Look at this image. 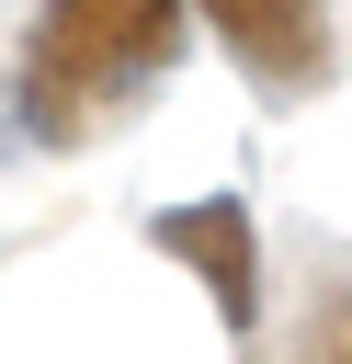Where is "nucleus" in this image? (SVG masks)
I'll return each mask as SVG.
<instances>
[{"label":"nucleus","instance_id":"1","mask_svg":"<svg viewBox=\"0 0 352 364\" xmlns=\"http://www.w3.org/2000/svg\"><path fill=\"white\" fill-rule=\"evenodd\" d=\"M182 46V0H45L23 46V125L45 148L91 136L125 91H148Z\"/></svg>","mask_w":352,"mask_h":364},{"label":"nucleus","instance_id":"2","mask_svg":"<svg viewBox=\"0 0 352 364\" xmlns=\"http://www.w3.org/2000/svg\"><path fill=\"white\" fill-rule=\"evenodd\" d=\"M148 239H159L170 262H193V284L216 296V318H227V330H250V318H261V262H250V205H238V193L159 205V216H148Z\"/></svg>","mask_w":352,"mask_h":364},{"label":"nucleus","instance_id":"3","mask_svg":"<svg viewBox=\"0 0 352 364\" xmlns=\"http://www.w3.org/2000/svg\"><path fill=\"white\" fill-rule=\"evenodd\" d=\"M204 23L227 34V57L261 91H318L329 80V0H204Z\"/></svg>","mask_w":352,"mask_h":364},{"label":"nucleus","instance_id":"4","mask_svg":"<svg viewBox=\"0 0 352 364\" xmlns=\"http://www.w3.org/2000/svg\"><path fill=\"white\" fill-rule=\"evenodd\" d=\"M307 364H352V296H329V307H318V330H307Z\"/></svg>","mask_w":352,"mask_h":364}]
</instances>
